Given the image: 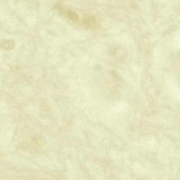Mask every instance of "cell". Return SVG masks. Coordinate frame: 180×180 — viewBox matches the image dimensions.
<instances>
[{
  "label": "cell",
  "mask_w": 180,
  "mask_h": 180,
  "mask_svg": "<svg viewBox=\"0 0 180 180\" xmlns=\"http://www.w3.org/2000/svg\"><path fill=\"white\" fill-rule=\"evenodd\" d=\"M15 42L11 39H4L0 41V49L7 51H10L14 49Z\"/></svg>",
  "instance_id": "obj_1"
},
{
  "label": "cell",
  "mask_w": 180,
  "mask_h": 180,
  "mask_svg": "<svg viewBox=\"0 0 180 180\" xmlns=\"http://www.w3.org/2000/svg\"><path fill=\"white\" fill-rule=\"evenodd\" d=\"M83 23L86 27L90 28H94L97 25L96 18L94 16H90L84 18Z\"/></svg>",
  "instance_id": "obj_2"
},
{
  "label": "cell",
  "mask_w": 180,
  "mask_h": 180,
  "mask_svg": "<svg viewBox=\"0 0 180 180\" xmlns=\"http://www.w3.org/2000/svg\"><path fill=\"white\" fill-rule=\"evenodd\" d=\"M67 15L69 19L73 21H78L79 20V16L74 11L69 10L67 11Z\"/></svg>",
  "instance_id": "obj_3"
}]
</instances>
